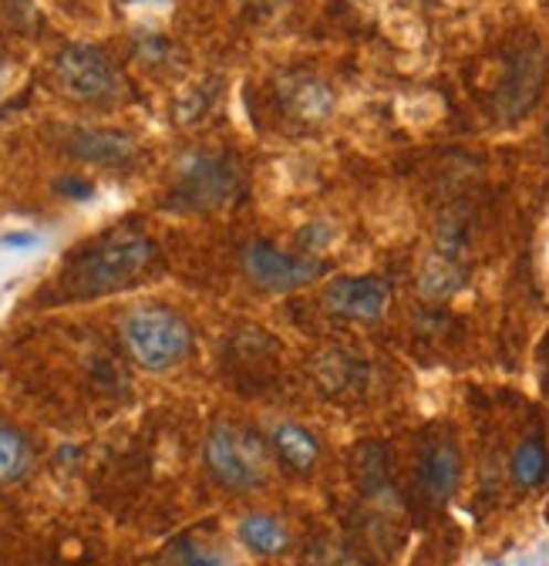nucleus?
Wrapping results in <instances>:
<instances>
[{"instance_id":"9","label":"nucleus","mask_w":549,"mask_h":566,"mask_svg":"<svg viewBox=\"0 0 549 566\" xmlns=\"http://www.w3.org/2000/svg\"><path fill=\"white\" fill-rule=\"evenodd\" d=\"M277 98L291 118L307 122V125L330 118L337 105L334 88L324 78L310 75V71H284L277 78Z\"/></svg>"},{"instance_id":"4","label":"nucleus","mask_w":549,"mask_h":566,"mask_svg":"<svg viewBox=\"0 0 549 566\" xmlns=\"http://www.w3.org/2000/svg\"><path fill=\"white\" fill-rule=\"evenodd\" d=\"M54 78L75 102L112 105L125 95L122 71L95 44H67L54 57Z\"/></svg>"},{"instance_id":"17","label":"nucleus","mask_w":549,"mask_h":566,"mask_svg":"<svg viewBox=\"0 0 549 566\" xmlns=\"http://www.w3.org/2000/svg\"><path fill=\"white\" fill-rule=\"evenodd\" d=\"M135 57L149 67H159L172 57V44L162 34H139L135 38Z\"/></svg>"},{"instance_id":"5","label":"nucleus","mask_w":549,"mask_h":566,"mask_svg":"<svg viewBox=\"0 0 549 566\" xmlns=\"http://www.w3.org/2000/svg\"><path fill=\"white\" fill-rule=\"evenodd\" d=\"M205 465H210L217 482L236 492L260 489L266 479L263 442L240 424H217L210 442H205Z\"/></svg>"},{"instance_id":"22","label":"nucleus","mask_w":549,"mask_h":566,"mask_svg":"<svg viewBox=\"0 0 549 566\" xmlns=\"http://www.w3.org/2000/svg\"><path fill=\"white\" fill-rule=\"evenodd\" d=\"M542 388H546V395H549V337H546V344H542Z\"/></svg>"},{"instance_id":"8","label":"nucleus","mask_w":549,"mask_h":566,"mask_svg":"<svg viewBox=\"0 0 549 566\" xmlns=\"http://www.w3.org/2000/svg\"><path fill=\"white\" fill-rule=\"evenodd\" d=\"M391 283L381 276H340L324 291V307L348 321H378L388 311Z\"/></svg>"},{"instance_id":"20","label":"nucleus","mask_w":549,"mask_h":566,"mask_svg":"<svg viewBox=\"0 0 549 566\" xmlns=\"http://www.w3.org/2000/svg\"><path fill=\"white\" fill-rule=\"evenodd\" d=\"M330 237H334V233H330L327 227H307V233H304L300 240H304V247H307V250H320Z\"/></svg>"},{"instance_id":"1","label":"nucleus","mask_w":549,"mask_h":566,"mask_svg":"<svg viewBox=\"0 0 549 566\" xmlns=\"http://www.w3.org/2000/svg\"><path fill=\"white\" fill-rule=\"evenodd\" d=\"M156 260V243L139 233H112L67 263L61 283L72 297H105L131 287Z\"/></svg>"},{"instance_id":"23","label":"nucleus","mask_w":549,"mask_h":566,"mask_svg":"<svg viewBox=\"0 0 549 566\" xmlns=\"http://www.w3.org/2000/svg\"><path fill=\"white\" fill-rule=\"evenodd\" d=\"M546 523H549V506H546Z\"/></svg>"},{"instance_id":"15","label":"nucleus","mask_w":549,"mask_h":566,"mask_svg":"<svg viewBox=\"0 0 549 566\" xmlns=\"http://www.w3.org/2000/svg\"><path fill=\"white\" fill-rule=\"evenodd\" d=\"M31 449L11 424H0V482H14L28 472Z\"/></svg>"},{"instance_id":"19","label":"nucleus","mask_w":549,"mask_h":566,"mask_svg":"<svg viewBox=\"0 0 549 566\" xmlns=\"http://www.w3.org/2000/svg\"><path fill=\"white\" fill-rule=\"evenodd\" d=\"M41 240L34 233H8V237H0V247H8V250H28V247H38Z\"/></svg>"},{"instance_id":"3","label":"nucleus","mask_w":549,"mask_h":566,"mask_svg":"<svg viewBox=\"0 0 549 566\" xmlns=\"http://www.w3.org/2000/svg\"><path fill=\"white\" fill-rule=\"evenodd\" d=\"M243 189V172L233 156L192 153L179 163L169 206L179 212H213L230 206Z\"/></svg>"},{"instance_id":"18","label":"nucleus","mask_w":549,"mask_h":566,"mask_svg":"<svg viewBox=\"0 0 549 566\" xmlns=\"http://www.w3.org/2000/svg\"><path fill=\"white\" fill-rule=\"evenodd\" d=\"M54 189H57V196L72 199V202H88V199H95V186H92L88 179H75V176L57 179Z\"/></svg>"},{"instance_id":"10","label":"nucleus","mask_w":549,"mask_h":566,"mask_svg":"<svg viewBox=\"0 0 549 566\" xmlns=\"http://www.w3.org/2000/svg\"><path fill=\"white\" fill-rule=\"evenodd\" d=\"M462 482V455L448 439H435L419 455V485L429 503H448Z\"/></svg>"},{"instance_id":"6","label":"nucleus","mask_w":549,"mask_h":566,"mask_svg":"<svg viewBox=\"0 0 549 566\" xmlns=\"http://www.w3.org/2000/svg\"><path fill=\"white\" fill-rule=\"evenodd\" d=\"M546 85V51L536 41L516 44L499 71L493 88V112L499 122H519L542 95Z\"/></svg>"},{"instance_id":"14","label":"nucleus","mask_w":549,"mask_h":566,"mask_svg":"<svg viewBox=\"0 0 549 566\" xmlns=\"http://www.w3.org/2000/svg\"><path fill=\"white\" fill-rule=\"evenodd\" d=\"M273 446H277L281 459L291 469H297V472H307L317 462V452H320L317 449V439L304 429V424H294V421L281 424V429L273 432Z\"/></svg>"},{"instance_id":"16","label":"nucleus","mask_w":549,"mask_h":566,"mask_svg":"<svg viewBox=\"0 0 549 566\" xmlns=\"http://www.w3.org/2000/svg\"><path fill=\"white\" fill-rule=\"evenodd\" d=\"M172 563L176 566H236L223 549H217L210 543H199L192 536H182L172 546Z\"/></svg>"},{"instance_id":"12","label":"nucleus","mask_w":549,"mask_h":566,"mask_svg":"<svg viewBox=\"0 0 549 566\" xmlns=\"http://www.w3.org/2000/svg\"><path fill=\"white\" fill-rule=\"evenodd\" d=\"M236 536H240V543H243L250 553H256V556H281V553L291 546L287 526H284L277 516H266V513L243 516L240 526H236Z\"/></svg>"},{"instance_id":"21","label":"nucleus","mask_w":549,"mask_h":566,"mask_svg":"<svg viewBox=\"0 0 549 566\" xmlns=\"http://www.w3.org/2000/svg\"><path fill=\"white\" fill-rule=\"evenodd\" d=\"M11 75H14V64L4 54H0V98H4V92L11 85Z\"/></svg>"},{"instance_id":"11","label":"nucleus","mask_w":549,"mask_h":566,"mask_svg":"<svg viewBox=\"0 0 549 566\" xmlns=\"http://www.w3.org/2000/svg\"><path fill=\"white\" fill-rule=\"evenodd\" d=\"M139 153L135 138L108 128H82L67 138V156L88 166H128Z\"/></svg>"},{"instance_id":"7","label":"nucleus","mask_w":549,"mask_h":566,"mask_svg":"<svg viewBox=\"0 0 549 566\" xmlns=\"http://www.w3.org/2000/svg\"><path fill=\"white\" fill-rule=\"evenodd\" d=\"M243 270L260 291H270V294L300 291V287H307V283H314V280H320L327 273V266L320 260L284 253L277 243H270V240H253L243 250Z\"/></svg>"},{"instance_id":"2","label":"nucleus","mask_w":549,"mask_h":566,"mask_svg":"<svg viewBox=\"0 0 549 566\" xmlns=\"http://www.w3.org/2000/svg\"><path fill=\"white\" fill-rule=\"evenodd\" d=\"M122 337L131 350V358L146 371H169L179 361H186L192 350L189 324L176 311L159 304L135 307L122 324Z\"/></svg>"},{"instance_id":"13","label":"nucleus","mask_w":549,"mask_h":566,"mask_svg":"<svg viewBox=\"0 0 549 566\" xmlns=\"http://www.w3.org/2000/svg\"><path fill=\"white\" fill-rule=\"evenodd\" d=\"M513 479L522 489H539L549 479V449L539 436H529L513 452Z\"/></svg>"}]
</instances>
